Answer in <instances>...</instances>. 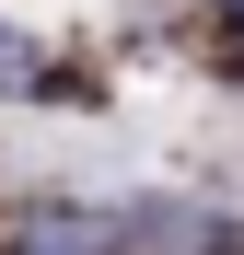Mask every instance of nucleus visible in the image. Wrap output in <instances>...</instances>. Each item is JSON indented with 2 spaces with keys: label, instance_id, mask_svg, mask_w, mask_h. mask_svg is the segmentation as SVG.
<instances>
[{
  "label": "nucleus",
  "instance_id": "f257e3e1",
  "mask_svg": "<svg viewBox=\"0 0 244 255\" xmlns=\"http://www.w3.org/2000/svg\"><path fill=\"white\" fill-rule=\"evenodd\" d=\"M35 81H47V47H35V35H12V23H0V93H35Z\"/></svg>",
  "mask_w": 244,
  "mask_h": 255
}]
</instances>
